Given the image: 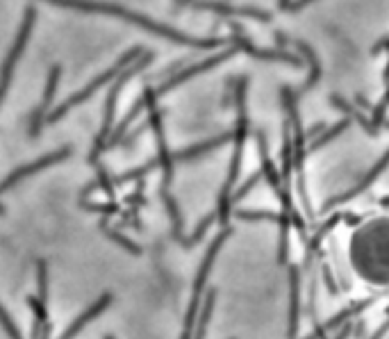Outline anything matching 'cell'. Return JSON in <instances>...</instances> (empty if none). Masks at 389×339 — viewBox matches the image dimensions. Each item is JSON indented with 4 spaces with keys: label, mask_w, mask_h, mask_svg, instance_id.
<instances>
[{
    "label": "cell",
    "mask_w": 389,
    "mask_h": 339,
    "mask_svg": "<svg viewBox=\"0 0 389 339\" xmlns=\"http://www.w3.org/2000/svg\"><path fill=\"white\" fill-rule=\"evenodd\" d=\"M137 55H142V48H139V46H137V48L132 50V53H125V55L121 57L114 66L109 68V71L100 73V75L96 77V80H91L89 84H86V86H82V89L77 91V93L68 96V98H66V100H64L59 107H55L53 112H48V114H46V123H55V121H59V119H62L64 114H68V112H71L73 107H77V105H80V103H84L86 98H89V96L96 93V91H98L100 86L105 84V82H112V80H114L116 75H121V73H123L130 64L135 62V57H137Z\"/></svg>",
    "instance_id": "277c9868"
},
{
    "label": "cell",
    "mask_w": 389,
    "mask_h": 339,
    "mask_svg": "<svg viewBox=\"0 0 389 339\" xmlns=\"http://www.w3.org/2000/svg\"><path fill=\"white\" fill-rule=\"evenodd\" d=\"M82 207L84 210H89V212H98V214H116L119 212V205H114V203H82Z\"/></svg>",
    "instance_id": "44dd1931"
},
{
    "label": "cell",
    "mask_w": 389,
    "mask_h": 339,
    "mask_svg": "<svg viewBox=\"0 0 389 339\" xmlns=\"http://www.w3.org/2000/svg\"><path fill=\"white\" fill-rule=\"evenodd\" d=\"M160 194H162L164 205H167L169 219H171V223H173V239H176L178 244L183 246V241H185L187 237H185V232H183V214H180V210H178L176 198H173V196L169 194V189H167V187H162Z\"/></svg>",
    "instance_id": "9a60e30c"
},
{
    "label": "cell",
    "mask_w": 389,
    "mask_h": 339,
    "mask_svg": "<svg viewBox=\"0 0 389 339\" xmlns=\"http://www.w3.org/2000/svg\"><path fill=\"white\" fill-rule=\"evenodd\" d=\"M46 3H53V5H59V7H68V10H77V12H86V14L119 16V19L130 21V23H135V25H142V28L151 30L155 34H160V37H167V39L178 41V43H187V46L212 48V46H219V43H221V41H216V39H196V37H189V34L173 30V28H169V25H162L158 21L148 19V16L130 12V10H125V7H121V5L100 3V0H46Z\"/></svg>",
    "instance_id": "6da1fadb"
},
{
    "label": "cell",
    "mask_w": 389,
    "mask_h": 339,
    "mask_svg": "<svg viewBox=\"0 0 389 339\" xmlns=\"http://www.w3.org/2000/svg\"><path fill=\"white\" fill-rule=\"evenodd\" d=\"M321 276H323V282H326V287H328V292H330V296H337V294H340V285H337L335 276H333V271H330V266L323 264V266H321Z\"/></svg>",
    "instance_id": "7402d4cb"
},
{
    "label": "cell",
    "mask_w": 389,
    "mask_h": 339,
    "mask_svg": "<svg viewBox=\"0 0 389 339\" xmlns=\"http://www.w3.org/2000/svg\"><path fill=\"white\" fill-rule=\"evenodd\" d=\"M153 53H146L142 55V59L137 64H130L123 73L119 75V80L112 84V89H109V96H107V103H105V116H102V128H100V133L96 137V146H93V151L89 153V162L91 164H98V155L105 151V144H107V137L112 133V126H114V114H116V103H119V96L121 91H123V84L132 77L135 73H139L142 68H146L151 62H153Z\"/></svg>",
    "instance_id": "3957f363"
},
{
    "label": "cell",
    "mask_w": 389,
    "mask_h": 339,
    "mask_svg": "<svg viewBox=\"0 0 389 339\" xmlns=\"http://www.w3.org/2000/svg\"><path fill=\"white\" fill-rule=\"evenodd\" d=\"M112 301H114V296H112V294H102V296L93 303V306H89L80 317H77L75 321H71V324H68V328L64 330L62 335H59V339H73L75 335H80V330L89 324L91 319H96L98 315H102V312H105L109 306H112Z\"/></svg>",
    "instance_id": "8fae6325"
},
{
    "label": "cell",
    "mask_w": 389,
    "mask_h": 339,
    "mask_svg": "<svg viewBox=\"0 0 389 339\" xmlns=\"http://www.w3.org/2000/svg\"><path fill=\"white\" fill-rule=\"evenodd\" d=\"M57 77H59V66L50 68V75H48V84H46V91H43V98L39 103V107L34 110V114L30 119V137H37L41 133V123H43V116L48 114L50 110V103L55 98V91H57Z\"/></svg>",
    "instance_id": "30bf717a"
},
{
    "label": "cell",
    "mask_w": 389,
    "mask_h": 339,
    "mask_svg": "<svg viewBox=\"0 0 389 339\" xmlns=\"http://www.w3.org/2000/svg\"><path fill=\"white\" fill-rule=\"evenodd\" d=\"M68 155H71V149L68 146H64V149H59L55 153H48V155H43V158L39 160H34V162H28V164H23V167L19 169H14L10 176H7L3 182H0V194H5V191H10L12 187H16L19 182H23L25 178H30L34 176V173H39L43 169H48V167H53V164H59V162H64Z\"/></svg>",
    "instance_id": "8992f818"
},
{
    "label": "cell",
    "mask_w": 389,
    "mask_h": 339,
    "mask_svg": "<svg viewBox=\"0 0 389 339\" xmlns=\"http://www.w3.org/2000/svg\"><path fill=\"white\" fill-rule=\"evenodd\" d=\"M230 142V135H221V137H214L210 142H203V144H196V146H189L185 151H178L173 153V162H189V160H196V158H203L210 151L214 149H221L223 144Z\"/></svg>",
    "instance_id": "4fadbf2b"
},
{
    "label": "cell",
    "mask_w": 389,
    "mask_h": 339,
    "mask_svg": "<svg viewBox=\"0 0 389 339\" xmlns=\"http://www.w3.org/2000/svg\"><path fill=\"white\" fill-rule=\"evenodd\" d=\"M34 19H37V10H34V7H28V10H25V16H23L21 30H19V34H16V41H14L12 50H10V55H7V59H5L3 71H0V103H3L7 89H10V82H12L16 62H19V57L23 53L25 43H28V37H30V32H32Z\"/></svg>",
    "instance_id": "5b68a950"
},
{
    "label": "cell",
    "mask_w": 389,
    "mask_h": 339,
    "mask_svg": "<svg viewBox=\"0 0 389 339\" xmlns=\"http://www.w3.org/2000/svg\"><path fill=\"white\" fill-rule=\"evenodd\" d=\"M102 230H105L107 239H112V241H114V244H119L123 250H128V253H132V255H142V246H139V244H135L132 239H128L125 234H121L119 230L105 228V225H102Z\"/></svg>",
    "instance_id": "2e32d148"
},
{
    "label": "cell",
    "mask_w": 389,
    "mask_h": 339,
    "mask_svg": "<svg viewBox=\"0 0 389 339\" xmlns=\"http://www.w3.org/2000/svg\"><path fill=\"white\" fill-rule=\"evenodd\" d=\"M378 301V296H371V299H365V301H358V303H353V306H349V308H344L342 312H337L335 317H330L326 321V324H321V326H314V330L310 335H305L303 339H326V335L328 333H333V330H340L344 324H349V321H353V317H358V315H362V312H365L367 308H371L374 306V303Z\"/></svg>",
    "instance_id": "ba28073f"
},
{
    "label": "cell",
    "mask_w": 389,
    "mask_h": 339,
    "mask_svg": "<svg viewBox=\"0 0 389 339\" xmlns=\"http://www.w3.org/2000/svg\"><path fill=\"white\" fill-rule=\"evenodd\" d=\"M102 339H114V337H109V335H105V337H102Z\"/></svg>",
    "instance_id": "4316f807"
},
{
    "label": "cell",
    "mask_w": 389,
    "mask_h": 339,
    "mask_svg": "<svg viewBox=\"0 0 389 339\" xmlns=\"http://www.w3.org/2000/svg\"><path fill=\"white\" fill-rule=\"evenodd\" d=\"M232 234V228H223L219 234L214 237V241L207 248V253L203 257L201 266H198L196 271V280H194V289H192V301H189V308H187V315H185V326H183V337L180 339H192L194 337V326H196V319H198V312H201V303H203V294H205V285H207V278H210V271L214 266V259L219 255L221 246L226 244V239Z\"/></svg>",
    "instance_id": "7a4b0ae2"
},
{
    "label": "cell",
    "mask_w": 389,
    "mask_h": 339,
    "mask_svg": "<svg viewBox=\"0 0 389 339\" xmlns=\"http://www.w3.org/2000/svg\"><path fill=\"white\" fill-rule=\"evenodd\" d=\"M0 214H5V207H3V203H0Z\"/></svg>",
    "instance_id": "484cf974"
},
{
    "label": "cell",
    "mask_w": 389,
    "mask_h": 339,
    "mask_svg": "<svg viewBox=\"0 0 389 339\" xmlns=\"http://www.w3.org/2000/svg\"><path fill=\"white\" fill-rule=\"evenodd\" d=\"M37 299L46 306L48 303V264L46 259L37 262Z\"/></svg>",
    "instance_id": "e0dca14e"
},
{
    "label": "cell",
    "mask_w": 389,
    "mask_h": 339,
    "mask_svg": "<svg viewBox=\"0 0 389 339\" xmlns=\"http://www.w3.org/2000/svg\"><path fill=\"white\" fill-rule=\"evenodd\" d=\"M214 221H216V212L207 214L205 219H203L201 223H198V228L194 230V234H192V237H189V239H185V241H183V248H194V246L198 244V241H201V239L205 237V234H207V230L212 228V223H214Z\"/></svg>",
    "instance_id": "ac0fdd59"
},
{
    "label": "cell",
    "mask_w": 389,
    "mask_h": 339,
    "mask_svg": "<svg viewBox=\"0 0 389 339\" xmlns=\"http://www.w3.org/2000/svg\"><path fill=\"white\" fill-rule=\"evenodd\" d=\"M148 128H153L155 139H158V167L164 171L162 187H169L173 180V155L167 146V135H164V112L162 110H151L148 116Z\"/></svg>",
    "instance_id": "52a82bcc"
},
{
    "label": "cell",
    "mask_w": 389,
    "mask_h": 339,
    "mask_svg": "<svg viewBox=\"0 0 389 339\" xmlns=\"http://www.w3.org/2000/svg\"><path fill=\"white\" fill-rule=\"evenodd\" d=\"M0 326L5 328V333L10 335V339H23V337H21V333H19V328L14 326L12 317L7 315V310H5L3 303H0Z\"/></svg>",
    "instance_id": "ffe728a7"
},
{
    "label": "cell",
    "mask_w": 389,
    "mask_h": 339,
    "mask_svg": "<svg viewBox=\"0 0 389 339\" xmlns=\"http://www.w3.org/2000/svg\"><path fill=\"white\" fill-rule=\"evenodd\" d=\"M230 53H223V55H216V57H212V59H207V62H203V64H196V66H192V68H185V71H180L178 75H173L169 82H164L162 86H158V89H155V93H158V98L160 96H164V93H169L171 89H176L178 84H183V82H187L189 77H194V75H198V73H203V71H207V68H212L214 64H221L223 59H226Z\"/></svg>",
    "instance_id": "7c38bea8"
},
{
    "label": "cell",
    "mask_w": 389,
    "mask_h": 339,
    "mask_svg": "<svg viewBox=\"0 0 389 339\" xmlns=\"http://www.w3.org/2000/svg\"><path fill=\"white\" fill-rule=\"evenodd\" d=\"M307 315L316 326V276L310 278V285H307Z\"/></svg>",
    "instance_id": "d6986e66"
},
{
    "label": "cell",
    "mask_w": 389,
    "mask_h": 339,
    "mask_svg": "<svg viewBox=\"0 0 389 339\" xmlns=\"http://www.w3.org/2000/svg\"><path fill=\"white\" fill-rule=\"evenodd\" d=\"M214 303H216V289H207L205 299L201 303V312H198L196 326H194V337L192 339H205L207 335V326H210L212 312H214Z\"/></svg>",
    "instance_id": "5bb4252c"
},
{
    "label": "cell",
    "mask_w": 389,
    "mask_h": 339,
    "mask_svg": "<svg viewBox=\"0 0 389 339\" xmlns=\"http://www.w3.org/2000/svg\"><path fill=\"white\" fill-rule=\"evenodd\" d=\"M387 330H389V317L383 321V324H380V328L376 330V333L374 335H371V339H383L385 335H387Z\"/></svg>",
    "instance_id": "d4e9b609"
},
{
    "label": "cell",
    "mask_w": 389,
    "mask_h": 339,
    "mask_svg": "<svg viewBox=\"0 0 389 339\" xmlns=\"http://www.w3.org/2000/svg\"><path fill=\"white\" fill-rule=\"evenodd\" d=\"M351 333H353V324L349 321V324H344L340 330H337V335H335L333 339H349V337H351Z\"/></svg>",
    "instance_id": "cb8c5ba5"
},
{
    "label": "cell",
    "mask_w": 389,
    "mask_h": 339,
    "mask_svg": "<svg viewBox=\"0 0 389 339\" xmlns=\"http://www.w3.org/2000/svg\"><path fill=\"white\" fill-rule=\"evenodd\" d=\"M257 180H259V173H253V176L248 178V182H246V185H241V187H239V189L235 191V196H232V203L241 201V198H244V196L248 194V191H250V189H253V187L257 185Z\"/></svg>",
    "instance_id": "603a6c76"
},
{
    "label": "cell",
    "mask_w": 389,
    "mask_h": 339,
    "mask_svg": "<svg viewBox=\"0 0 389 339\" xmlns=\"http://www.w3.org/2000/svg\"><path fill=\"white\" fill-rule=\"evenodd\" d=\"M300 266L289 264V324H287V339H293L298 333L300 324Z\"/></svg>",
    "instance_id": "9c48e42d"
}]
</instances>
